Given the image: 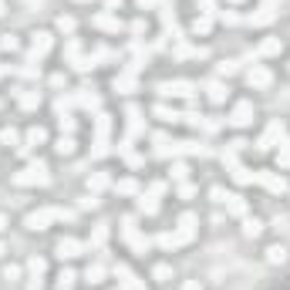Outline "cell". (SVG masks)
<instances>
[{"label": "cell", "mask_w": 290, "mask_h": 290, "mask_svg": "<svg viewBox=\"0 0 290 290\" xmlns=\"http://www.w3.org/2000/svg\"><path fill=\"white\" fill-rule=\"evenodd\" d=\"M14 182H17V186H48V182H51V176H48L44 162H31L24 172H17V176H14Z\"/></svg>", "instance_id": "6da1fadb"}, {"label": "cell", "mask_w": 290, "mask_h": 290, "mask_svg": "<svg viewBox=\"0 0 290 290\" xmlns=\"http://www.w3.org/2000/svg\"><path fill=\"white\" fill-rule=\"evenodd\" d=\"M54 219H71L68 209H41V213H31L27 216V229H48V223Z\"/></svg>", "instance_id": "7a4b0ae2"}, {"label": "cell", "mask_w": 290, "mask_h": 290, "mask_svg": "<svg viewBox=\"0 0 290 290\" xmlns=\"http://www.w3.org/2000/svg\"><path fill=\"white\" fill-rule=\"evenodd\" d=\"M159 91H162V95H169V98H189L196 88H193L189 81H176V84H159Z\"/></svg>", "instance_id": "3957f363"}, {"label": "cell", "mask_w": 290, "mask_h": 290, "mask_svg": "<svg viewBox=\"0 0 290 290\" xmlns=\"http://www.w3.org/2000/svg\"><path fill=\"white\" fill-rule=\"evenodd\" d=\"M253 182H263L270 193H284V189H287L284 176H270V172H253Z\"/></svg>", "instance_id": "277c9868"}, {"label": "cell", "mask_w": 290, "mask_h": 290, "mask_svg": "<svg viewBox=\"0 0 290 290\" xmlns=\"http://www.w3.org/2000/svg\"><path fill=\"white\" fill-rule=\"evenodd\" d=\"M84 253V243H78V240H61L58 243V257L61 260H71V257H81Z\"/></svg>", "instance_id": "5b68a950"}, {"label": "cell", "mask_w": 290, "mask_h": 290, "mask_svg": "<svg viewBox=\"0 0 290 290\" xmlns=\"http://www.w3.org/2000/svg\"><path fill=\"white\" fill-rule=\"evenodd\" d=\"M115 277H118V287H122V290H145L142 284L132 277V270H129V267H118V270H115Z\"/></svg>", "instance_id": "8992f818"}, {"label": "cell", "mask_w": 290, "mask_h": 290, "mask_svg": "<svg viewBox=\"0 0 290 290\" xmlns=\"http://www.w3.org/2000/svg\"><path fill=\"white\" fill-rule=\"evenodd\" d=\"M108 152V118L101 115V122H98V145H95V155H105Z\"/></svg>", "instance_id": "52a82bcc"}, {"label": "cell", "mask_w": 290, "mask_h": 290, "mask_svg": "<svg viewBox=\"0 0 290 290\" xmlns=\"http://www.w3.org/2000/svg\"><path fill=\"white\" fill-rule=\"evenodd\" d=\"M250 115H253V105H250V101H243V105H236V112H233V118H229V122H233V125H246V122H250Z\"/></svg>", "instance_id": "ba28073f"}, {"label": "cell", "mask_w": 290, "mask_h": 290, "mask_svg": "<svg viewBox=\"0 0 290 290\" xmlns=\"http://www.w3.org/2000/svg\"><path fill=\"white\" fill-rule=\"evenodd\" d=\"M246 78H250V84H257V88H267V84H270V71H267V68H253Z\"/></svg>", "instance_id": "9c48e42d"}, {"label": "cell", "mask_w": 290, "mask_h": 290, "mask_svg": "<svg viewBox=\"0 0 290 290\" xmlns=\"http://www.w3.org/2000/svg\"><path fill=\"white\" fill-rule=\"evenodd\" d=\"M125 236L132 240V246H135V250H145V246H148V243H145L142 236L135 233V223H132V219H125Z\"/></svg>", "instance_id": "30bf717a"}, {"label": "cell", "mask_w": 290, "mask_h": 290, "mask_svg": "<svg viewBox=\"0 0 290 290\" xmlns=\"http://www.w3.org/2000/svg\"><path fill=\"white\" fill-rule=\"evenodd\" d=\"M267 260L270 263H287V246H270L267 250Z\"/></svg>", "instance_id": "8fae6325"}, {"label": "cell", "mask_w": 290, "mask_h": 290, "mask_svg": "<svg viewBox=\"0 0 290 290\" xmlns=\"http://www.w3.org/2000/svg\"><path fill=\"white\" fill-rule=\"evenodd\" d=\"M226 206H229V213H236V216L246 213V203H243L240 196H226Z\"/></svg>", "instance_id": "7c38bea8"}, {"label": "cell", "mask_w": 290, "mask_h": 290, "mask_svg": "<svg viewBox=\"0 0 290 290\" xmlns=\"http://www.w3.org/2000/svg\"><path fill=\"white\" fill-rule=\"evenodd\" d=\"M48 48H51V34H37L34 37V54H44Z\"/></svg>", "instance_id": "4fadbf2b"}, {"label": "cell", "mask_w": 290, "mask_h": 290, "mask_svg": "<svg viewBox=\"0 0 290 290\" xmlns=\"http://www.w3.org/2000/svg\"><path fill=\"white\" fill-rule=\"evenodd\" d=\"M260 229H263L260 219H246V223H243V233H246V236H260Z\"/></svg>", "instance_id": "5bb4252c"}, {"label": "cell", "mask_w": 290, "mask_h": 290, "mask_svg": "<svg viewBox=\"0 0 290 290\" xmlns=\"http://www.w3.org/2000/svg\"><path fill=\"white\" fill-rule=\"evenodd\" d=\"M54 148H58L61 155H71V152H74V142H71V135H61V139H58V145H54Z\"/></svg>", "instance_id": "9a60e30c"}, {"label": "cell", "mask_w": 290, "mask_h": 290, "mask_svg": "<svg viewBox=\"0 0 290 290\" xmlns=\"http://www.w3.org/2000/svg\"><path fill=\"white\" fill-rule=\"evenodd\" d=\"M74 287V274L71 270H61V277H58V290H71Z\"/></svg>", "instance_id": "2e32d148"}, {"label": "cell", "mask_w": 290, "mask_h": 290, "mask_svg": "<svg viewBox=\"0 0 290 290\" xmlns=\"http://www.w3.org/2000/svg\"><path fill=\"white\" fill-rule=\"evenodd\" d=\"M44 142V129H31L27 132V145H41Z\"/></svg>", "instance_id": "e0dca14e"}, {"label": "cell", "mask_w": 290, "mask_h": 290, "mask_svg": "<svg viewBox=\"0 0 290 290\" xmlns=\"http://www.w3.org/2000/svg\"><path fill=\"white\" fill-rule=\"evenodd\" d=\"M101 277H105V267H98V263H95V267H88V280H91V284H98Z\"/></svg>", "instance_id": "ac0fdd59"}, {"label": "cell", "mask_w": 290, "mask_h": 290, "mask_svg": "<svg viewBox=\"0 0 290 290\" xmlns=\"http://www.w3.org/2000/svg\"><path fill=\"white\" fill-rule=\"evenodd\" d=\"M209 98H213V101H223V98H226V91H223V84H209Z\"/></svg>", "instance_id": "d6986e66"}, {"label": "cell", "mask_w": 290, "mask_h": 290, "mask_svg": "<svg viewBox=\"0 0 290 290\" xmlns=\"http://www.w3.org/2000/svg\"><path fill=\"white\" fill-rule=\"evenodd\" d=\"M27 267H31V274H34V280H37V277L44 274V260H37V257H34V260H31Z\"/></svg>", "instance_id": "ffe728a7"}, {"label": "cell", "mask_w": 290, "mask_h": 290, "mask_svg": "<svg viewBox=\"0 0 290 290\" xmlns=\"http://www.w3.org/2000/svg\"><path fill=\"white\" fill-rule=\"evenodd\" d=\"M169 277H172V270H169L165 263H159V267H155V280H169Z\"/></svg>", "instance_id": "44dd1931"}, {"label": "cell", "mask_w": 290, "mask_h": 290, "mask_svg": "<svg viewBox=\"0 0 290 290\" xmlns=\"http://www.w3.org/2000/svg\"><path fill=\"white\" fill-rule=\"evenodd\" d=\"M260 51H263V54H277V51H280V41H267Z\"/></svg>", "instance_id": "7402d4cb"}, {"label": "cell", "mask_w": 290, "mask_h": 290, "mask_svg": "<svg viewBox=\"0 0 290 290\" xmlns=\"http://www.w3.org/2000/svg\"><path fill=\"white\" fill-rule=\"evenodd\" d=\"M206 31H209V17H199L196 20V34H206Z\"/></svg>", "instance_id": "603a6c76"}, {"label": "cell", "mask_w": 290, "mask_h": 290, "mask_svg": "<svg viewBox=\"0 0 290 290\" xmlns=\"http://www.w3.org/2000/svg\"><path fill=\"white\" fill-rule=\"evenodd\" d=\"M20 101H24V108H34V105H37V95H24Z\"/></svg>", "instance_id": "cb8c5ba5"}, {"label": "cell", "mask_w": 290, "mask_h": 290, "mask_svg": "<svg viewBox=\"0 0 290 290\" xmlns=\"http://www.w3.org/2000/svg\"><path fill=\"white\" fill-rule=\"evenodd\" d=\"M105 236H108V229H105V226H98V229H95V243H105Z\"/></svg>", "instance_id": "d4e9b609"}, {"label": "cell", "mask_w": 290, "mask_h": 290, "mask_svg": "<svg viewBox=\"0 0 290 290\" xmlns=\"http://www.w3.org/2000/svg\"><path fill=\"white\" fill-rule=\"evenodd\" d=\"M58 27H61V31H71L74 20H71V17H61V20H58Z\"/></svg>", "instance_id": "484cf974"}, {"label": "cell", "mask_w": 290, "mask_h": 290, "mask_svg": "<svg viewBox=\"0 0 290 290\" xmlns=\"http://www.w3.org/2000/svg\"><path fill=\"white\" fill-rule=\"evenodd\" d=\"M3 142L14 145V142H17V132H14V129H7V132H3Z\"/></svg>", "instance_id": "4316f807"}, {"label": "cell", "mask_w": 290, "mask_h": 290, "mask_svg": "<svg viewBox=\"0 0 290 290\" xmlns=\"http://www.w3.org/2000/svg\"><path fill=\"white\" fill-rule=\"evenodd\" d=\"M118 189H122V193H135V182H132V179H129V182H118Z\"/></svg>", "instance_id": "83f0119b"}, {"label": "cell", "mask_w": 290, "mask_h": 290, "mask_svg": "<svg viewBox=\"0 0 290 290\" xmlns=\"http://www.w3.org/2000/svg\"><path fill=\"white\" fill-rule=\"evenodd\" d=\"M3 277H7V280H17V277H20V270H17V267H7V274H3Z\"/></svg>", "instance_id": "f1b7e54d"}, {"label": "cell", "mask_w": 290, "mask_h": 290, "mask_svg": "<svg viewBox=\"0 0 290 290\" xmlns=\"http://www.w3.org/2000/svg\"><path fill=\"white\" fill-rule=\"evenodd\" d=\"M280 162H284V165H290V148H287V145H284V152H280Z\"/></svg>", "instance_id": "f546056e"}, {"label": "cell", "mask_w": 290, "mask_h": 290, "mask_svg": "<svg viewBox=\"0 0 290 290\" xmlns=\"http://www.w3.org/2000/svg\"><path fill=\"white\" fill-rule=\"evenodd\" d=\"M182 290H203V284H196V280H189V284H186Z\"/></svg>", "instance_id": "4dcf8cb0"}, {"label": "cell", "mask_w": 290, "mask_h": 290, "mask_svg": "<svg viewBox=\"0 0 290 290\" xmlns=\"http://www.w3.org/2000/svg\"><path fill=\"white\" fill-rule=\"evenodd\" d=\"M3 229H7V216H0V233H3Z\"/></svg>", "instance_id": "1f68e13d"}, {"label": "cell", "mask_w": 290, "mask_h": 290, "mask_svg": "<svg viewBox=\"0 0 290 290\" xmlns=\"http://www.w3.org/2000/svg\"><path fill=\"white\" fill-rule=\"evenodd\" d=\"M0 257H3V243H0Z\"/></svg>", "instance_id": "d6a6232c"}, {"label": "cell", "mask_w": 290, "mask_h": 290, "mask_svg": "<svg viewBox=\"0 0 290 290\" xmlns=\"http://www.w3.org/2000/svg\"><path fill=\"white\" fill-rule=\"evenodd\" d=\"M0 14H3V3H0Z\"/></svg>", "instance_id": "836d02e7"}]
</instances>
